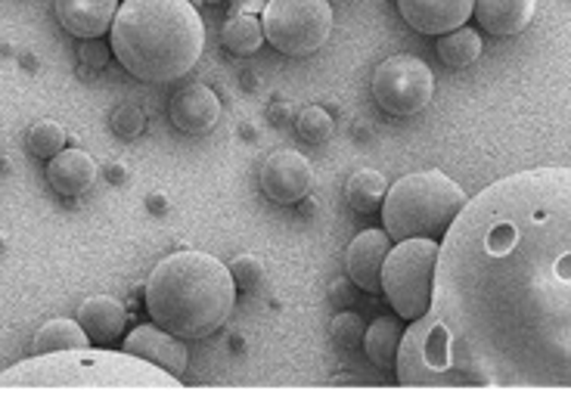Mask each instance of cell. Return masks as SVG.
I'll list each match as a JSON object with an SVG mask.
<instances>
[{
	"label": "cell",
	"mask_w": 571,
	"mask_h": 400,
	"mask_svg": "<svg viewBox=\"0 0 571 400\" xmlns=\"http://www.w3.org/2000/svg\"><path fill=\"white\" fill-rule=\"evenodd\" d=\"M205 3H224V0H205Z\"/></svg>",
	"instance_id": "obj_37"
},
{
	"label": "cell",
	"mask_w": 571,
	"mask_h": 400,
	"mask_svg": "<svg viewBox=\"0 0 571 400\" xmlns=\"http://www.w3.org/2000/svg\"><path fill=\"white\" fill-rule=\"evenodd\" d=\"M317 208H320V205L314 202V196H311V193H307L305 199L299 202V211H302V218H314V215H317Z\"/></svg>",
	"instance_id": "obj_33"
},
{
	"label": "cell",
	"mask_w": 571,
	"mask_h": 400,
	"mask_svg": "<svg viewBox=\"0 0 571 400\" xmlns=\"http://www.w3.org/2000/svg\"><path fill=\"white\" fill-rule=\"evenodd\" d=\"M168 116L171 124L184 134H208L221 119V100L208 84L193 81L171 97Z\"/></svg>",
	"instance_id": "obj_13"
},
{
	"label": "cell",
	"mask_w": 571,
	"mask_h": 400,
	"mask_svg": "<svg viewBox=\"0 0 571 400\" xmlns=\"http://www.w3.org/2000/svg\"><path fill=\"white\" fill-rule=\"evenodd\" d=\"M485 44H482V35L475 28H453L448 35L438 38V60L445 62L448 69H466L472 62L482 57Z\"/></svg>",
	"instance_id": "obj_22"
},
{
	"label": "cell",
	"mask_w": 571,
	"mask_h": 400,
	"mask_svg": "<svg viewBox=\"0 0 571 400\" xmlns=\"http://www.w3.org/2000/svg\"><path fill=\"white\" fill-rule=\"evenodd\" d=\"M401 339H404V320L398 314L394 317H376L367 326V332H364V354H367L373 366L394 369Z\"/></svg>",
	"instance_id": "obj_18"
},
{
	"label": "cell",
	"mask_w": 571,
	"mask_h": 400,
	"mask_svg": "<svg viewBox=\"0 0 571 400\" xmlns=\"http://www.w3.org/2000/svg\"><path fill=\"white\" fill-rule=\"evenodd\" d=\"M364 332H367V323L361 320V314H354V311L336 314L332 326H329V336L336 339L339 348H348V351H354V348L364 344Z\"/></svg>",
	"instance_id": "obj_25"
},
{
	"label": "cell",
	"mask_w": 571,
	"mask_h": 400,
	"mask_svg": "<svg viewBox=\"0 0 571 400\" xmlns=\"http://www.w3.org/2000/svg\"><path fill=\"white\" fill-rule=\"evenodd\" d=\"M122 351L156 363V366H162L171 376H178V379L184 381L186 361H190L186 341L178 339L174 332H168L162 326H156V323L153 326H137L134 332H127L122 341Z\"/></svg>",
	"instance_id": "obj_11"
},
{
	"label": "cell",
	"mask_w": 571,
	"mask_h": 400,
	"mask_svg": "<svg viewBox=\"0 0 571 400\" xmlns=\"http://www.w3.org/2000/svg\"><path fill=\"white\" fill-rule=\"evenodd\" d=\"M97 161L84 149H62L53 159H47V181L60 196H84L97 181Z\"/></svg>",
	"instance_id": "obj_16"
},
{
	"label": "cell",
	"mask_w": 571,
	"mask_h": 400,
	"mask_svg": "<svg viewBox=\"0 0 571 400\" xmlns=\"http://www.w3.org/2000/svg\"><path fill=\"white\" fill-rule=\"evenodd\" d=\"M267 121L274 124V128H283L292 121V106L283 100V97H274V102L267 106Z\"/></svg>",
	"instance_id": "obj_29"
},
{
	"label": "cell",
	"mask_w": 571,
	"mask_h": 400,
	"mask_svg": "<svg viewBox=\"0 0 571 400\" xmlns=\"http://www.w3.org/2000/svg\"><path fill=\"white\" fill-rule=\"evenodd\" d=\"M394 242L386 230H364L357 233L345 252V270L348 280L354 282L357 289H364L369 295L382 292V264H386L388 249Z\"/></svg>",
	"instance_id": "obj_12"
},
{
	"label": "cell",
	"mask_w": 571,
	"mask_h": 400,
	"mask_svg": "<svg viewBox=\"0 0 571 400\" xmlns=\"http://www.w3.org/2000/svg\"><path fill=\"white\" fill-rule=\"evenodd\" d=\"M221 44L236 57H248L255 50H262L265 44V25L252 13H230V20L221 28Z\"/></svg>",
	"instance_id": "obj_21"
},
{
	"label": "cell",
	"mask_w": 571,
	"mask_h": 400,
	"mask_svg": "<svg viewBox=\"0 0 571 400\" xmlns=\"http://www.w3.org/2000/svg\"><path fill=\"white\" fill-rule=\"evenodd\" d=\"M243 87L255 94V90H262V81L255 78V72H243Z\"/></svg>",
	"instance_id": "obj_35"
},
{
	"label": "cell",
	"mask_w": 571,
	"mask_h": 400,
	"mask_svg": "<svg viewBox=\"0 0 571 400\" xmlns=\"http://www.w3.org/2000/svg\"><path fill=\"white\" fill-rule=\"evenodd\" d=\"M65 141H69L65 128L53 119L35 121L32 131H28V149H32L38 159H53L57 153L65 149Z\"/></svg>",
	"instance_id": "obj_23"
},
{
	"label": "cell",
	"mask_w": 571,
	"mask_h": 400,
	"mask_svg": "<svg viewBox=\"0 0 571 400\" xmlns=\"http://www.w3.org/2000/svg\"><path fill=\"white\" fill-rule=\"evenodd\" d=\"M78 323L94 344H112L124 336L127 311H124L122 301L112 299V295H94L78 307Z\"/></svg>",
	"instance_id": "obj_17"
},
{
	"label": "cell",
	"mask_w": 571,
	"mask_h": 400,
	"mask_svg": "<svg viewBox=\"0 0 571 400\" xmlns=\"http://www.w3.org/2000/svg\"><path fill=\"white\" fill-rule=\"evenodd\" d=\"M351 286H354L351 280L332 282V286H329V299H332V304H348V301H351Z\"/></svg>",
	"instance_id": "obj_30"
},
{
	"label": "cell",
	"mask_w": 571,
	"mask_h": 400,
	"mask_svg": "<svg viewBox=\"0 0 571 400\" xmlns=\"http://www.w3.org/2000/svg\"><path fill=\"white\" fill-rule=\"evenodd\" d=\"M466 193L441 171H416L391 183L382 199V230L391 242L401 240H445L450 223L466 205Z\"/></svg>",
	"instance_id": "obj_5"
},
{
	"label": "cell",
	"mask_w": 571,
	"mask_h": 400,
	"mask_svg": "<svg viewBox=\"0 0 571 400\" xmlns=\"http://www.w3.org/2000/svg\"><path fill=\"white\" fill-rule=\"evenodd\" d=\"M243 137H245V141H255V128H252L248 121L243 124Z\"/></svg>",
	"instance_id": "obj_36"
},
{
	"label": "cell",
	"mask_w": 571,
	"mask_h": 400,
	"mask_svg": "<svg viewBox=\"0 0 571 400\" xmlns=\"http://www.w3.org/2000/svg\"><path fill=\"white\" fill-rule=\"evenodd\" d=\"M227 267L233 274L236 289H243V292H255L265 282V260L258 258V255H236Z\"/></svg>",
	"instance_id": "obj_26"
},
{
	"label": "cell",
	"mask_w": 571,
	"mask_h": 400,
	"mask_svg": "<svg viewBox=\"0 0 571 400\" xmlns=\"http://www.w3.org/2000/svg\"><path fill=\"white\" fill-rule=\"evenodd\" d=\"M149 211H153V215H165V211H168V196L153 193V196H149Z\"/></svg>",
	"instance_id": "obj_34"
},
{
	"label": "cell",
	"mask_w": 571,
	"mask_h": 400,
	"mask_svg": "<svg viewBox=\"0 0 571 400\" xmlns=\"http://www.w3.org/2000/svg\"><path fill=\"white\" fill-rule=\"evenodd\" d=\"M0 252H3V242H0Z\"/></svg>",
	"instance_id": "obj_38"
},
{
	"label": "cell",
	"mask_w": 571,
	"mask_h": 400,
	"mask_svg": "<svg viewBox=\"0 0 571 400\" xmlns=\"http://www.w3.org/2000/svg\"><path fill=\"white\" fill-rule=\"evenodd\" d=\"M265 7H267V0H230V10L233 13H265Z\"/></svg>",
	"instance_id": "obj_31"
},
{
	"label": "cell",
	"mask_w": 571,
	"mask_h": 400,
	"mask_svg": "<svg viewBox=\"0 0 571 400\" xmlns=\"http://www.w3.org/2000/svg\"><path fill=\"white\" fill-rule=\"evenodd\" d=\"M475 10V0H398V13L413 32L441 38L453 28L466 25Z\"/></svg>",
	"instance_id": "obj_10"
},
{
	"label": "cell",
	"mask_w": 571,
	"mask_h": 400,
	"mask_svg": "<svg viewBox=\"0 0 571 400\" xmlns=\"http://www.w3.org/2000/svg\"><path fill=\"white\" fill-rule=\"evenodd\" d=\"M258 183L274 205H299L314 190V168L302 153L280 149L265 159Z\"/></svg>",
	"instance_id": "obj_9"
},
{
	"label": "cell",
	"mask_w": 571,
	"mask_h": 400,
	"mask_svg": "<svg viewBox=\"0 0 571 400\" xmlns=\"http://www.w3.org/2000/svg\"><path fill=\"white\" fill-rule=\"evenodd\" d=\"M394 373L404 388H571V168L519 171L466 199Z\"/></svg>",
	"instance_id": "obj_1"
},
{
	"label": "cell",
	"mask_w": 571,
	"mask_h": 400,
	"mask_svg": "<svg viewBox=\"0 0 571 400\" xmlns=\"http://www.w3.org/2000/svg\"><path fill=\"white\" fill-rule=\"evenodd\" d=\"M537 13V0H475L472 16L494 38H515L529 28Z\"/></svg>",
	"instance_id": "obj_15"
},
{
	"label": "cell",
	"mask_w": 571,
	"mask_h": 400,
	"mask_svg": "<svg viewBox=\"0 0 571 400\" xmlns=\"http://www.w3.org/2000/svg\"><path fill=\"white\" fill-rule=\"evenodd\" d=\"M112 57V47L109 44H102L100 38H87L82 40V47H78V60L87 69H106V62Z\"/></svg>",
	"instance_id": "obj_28"
},
{
	"label": "cell",
	"mask_w": 571,
	"mask_h": 400,
	"mask_svg": "<svg viewBox=\"0 0 571 400\" xmlns=\"http://www.w3.org/2000/svg\"><path fill=\"white\" fill-rule=\"evenodd\" d=\"M106 178H109L112 183H124V181H127V168H124L122 161H116V165H109Z\"/></svg>",
	"instance_id": "obj_32"
},
{
	"label": "cell",
	"mask_w": 571,
	"mask_h": 400,
	"mask_svg": "<svg viewBox=\"0 0 571 400\" xmlns=\"http://www.w3.org/2000/svg\"><path fill=\"white\" fill-rule=\"evenodd\" d=\"M332 3L329 0H267L265 40L283 57H311L332 35Z\"/></svg>",
	"instance_id": "obj_7"
},
{
	"label": "cell",
	"mask_w": 571,
	"mask_h": 400,
	"mask_svg": "<svg viewBox=\"0 0 571 400\" xmlns=\"http://www.w3.org/2000/svg\"><path fill=\"white\" fill-rule=\"evenodd\" d=\"M146 314L178 339L215 336L233 314L236 282L224 260L208 252H174L162 258L146 280Z\"/></svg>",
	"instance_id": "obj_3"
},
{
	"label": "cell",
	"mask_w": 571,
	"mask_h": 400,
	"mask_svg": "<svg viewBox=\"0 0 571 400\" xmlns=\"http://www.w3.org/2000/svg\"><path fill=\"white\" fill-rule=\"evenodd\" d=\"M184 381L127 351H50L32 354L0 373V388H72V391H168Z\"/></svg>",
	"instance_id": "obj_4"
},
{
	"label": "cell",
	"mask_w": 571,
	"mask_h": 400,
	"mask_svg": "<svg viewBox=\"0 0 571 400\" xmlns=\"http://www.w3.org/2000/svg\"><path fill=\"white\" fill-rule=\"evenodd\" d=\"M295 128H299V137L311 146H320V143L332 141L336 134V119L329 116L324 106H307L299 112L295 119Z\"/></svg>",
	"instance_id": "obj_24"
},
{
	"label": "cell",
	"mask_w": 571,
	"mask_h": 400,
	"mask_svg": "<svg viewBox=\"0 0 571 400\" xmlns=\"http://www.w3.org/2000/svg\"><path fill=\"white\" fill-rule=\"evenodd\" d=\"M122 0H57V20L72 38H106Z\"/></svg>",
	"instance_id": "obj_14"
},
{
	"label": "cell",
	"mask_w": 571,
	"mask_h": 400,
	"mask_svg": "<svg viewBox=\"0 0 571 400\" xmlns=\"http://www.w3.org/2000/svg\"><path fill=\"white\" fill-rule=\"evenodd\" d=\"M386 193V174H379L376 168H357L345 183V199L357 215H373V211H379Z\"/></svg>",
	"instance_id": "obj_19"
},
{
	"label": "cell",
	"mask_w": 571,
	"mask_h": 400,
	"mask_svg": "<svg viewBox=\"0 0 571 400\" xmlns=\"http://www.w3.org/2000/svg\"><path fill=\"white\" fill-rule=\"evenodd\" d=\"M435 97V75L426 62L410 53L388 57L373 72V100L391 119H413Z\"/></svg>",
	"instance_id": "obj_8"
},
{
	"label": "cell",
	"mask_w": 571,
	"mask_h": 400,
	"mask_svg": "<svg viewBox=\"0 0 571 400\" xmlns=\"http://www.w3.org/2000/svg\"><path fill=\"white\" fill-rule=\"evenodd\" d=\"M438 240H401L388 249L382 264V295L404 323L420 320L432 304Z\"/></svg>",
	"instance_id": "obj_6"
},
{
	"label": "cell",
	"mask_w": 571,
	"mask_h": 400,
	"mask_svg": "<svg viewBox=\"0 0 571 400\" xmlns=\"http://www.w3.org/2000/svg\"><path fill=\"white\" fill-rule=\"evenodd\" d=\"M143 128H146V112H143L137 102H122V106L112 112V131H116L122 141L141 137Z\"/></svg>",
	"instance_id": "obj_27"
},
{
	"label": "cell",
	"mask_w": 571,
	"mask_h": 400,
	"mask_svg": "<svg viewBox=\"0 0 571 400\" xmlns=\"http://www.w3.org/2000/svg\"><path fill=\"white\" fill-rule=\"evenodd\" d=\"M72 348H90V339L78 320H50L32 339V354H50V351H72Z\"/></svg>",
	"instance_id": "obj_20"
},
{
	"label": "cell",
	"mask_w": 571,
	"mask_h": 400,
	"mask_svg": "<svg viewBox=\"0 0 571 400\" xmlns=\"http://www.w3.org/2000/svg\"><path fill=\"white\" fill-rule=\"evenodd\" d=\"M109 47L127 75L171 84L193 72L205 50V25L190 0H122Z\"/></svg>",
	"instance_id": "obj_2"
}]
</instances>
